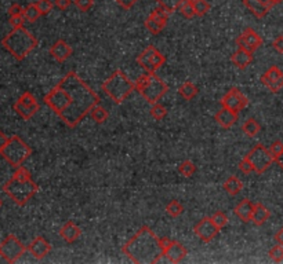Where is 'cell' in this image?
I'll use <instances>...</instances> for the list:
<instances>
[{"instance_id":"1","label":"cell","mask_w":283,"mask_h":264,"mask_svg":"<svg viewBox=\"0 0 283 264\" xmlns=\"http://www.w3.org/2000/svg\"><path fill=\"white\" fill-rule=\"evenodd\" d=\"M60 87L64 88L71 97L69 106L62 110L60 116L68 125H75L83 119L87 112L92 110L93 106L97 105L98 98L86 84L77 77L76 75L71 73L61 83Z\"/></svg>"},{"instance_id":"2","label":"cell","mask_w":283,"mask_h":264,"mask_svg":"<svg viewBox=\"0 0 283 264\" xmlns=\"http://www.w3.org/2000/svg\"><path fill=\"white\" fill-rule=\"evenodd\" d=\"M124 253L136 263H156L165 249L161 240H158L149 228H142L124 246Z\"/></svg>"},{"instance_id":"3","label":"cell","mask_w":283,"mask_h":264,"mask_svg":"<svg viewBox=\"0 0 283 264\" xmlns=\"http://www.w3.org/2000/svg\"><path fill=\"white\" fill-rule=\"evenodd\" d=\"M1 44L16 60L21 61L36 47L38 41L28 30L21 26V28H14L13 32H10L7 36L1 40Z\"/></svg>"},{"instance_id":"4","label":"cell","mask_w":283,"mask_h":264,"mask_svg":"<svg viewBox=\"0 0 283 264\" xmlns=\"http://www.w3.org/2000/svg\"><path fill=\"white\" fill-rule=\"evenodd\" d=\"M3 191L7 194L16 204L25 205L32 197L35 196V193L38 191L36 183L29 178H18L16 175H13V178L4 184Z\"/></svg>"},{"instance_id":"5","label":"cell","mask_w":283,"mask_h":264,"mask_svg":"<svg viewBox=\"0 0 283 264\" xmlns=\"http://www.w3.org/2000/svg\"><path fill=\"white\" fill-rule=\"evenodd\" d=\"M31 147L25 143L21 138L11 136V138H8L7 144L0 154L3 156V159L6 160L10 165L18 168V166L23 165L24 161L31 156Z\"/></svg>"},{"instance_id":"6","label":"cell","mask_w":283,"mask_h":264,"mask_svg":"<svg viewBox=\"0 0 283 264\" xmlns=\"http://www.w3.org/2000/svg\"><path fill=\"white\" fill-rule=\"evenodd\" d=\"M134 85L130 80L123 75L122 72H116L111 79H108L104 83V91L107 92L115 102H122L129 97Z\"/></svg>"},{"instance_id":"7","label":"cell","mask_w":283,"mask_h":264,"mask_svg":"<svg viewBox=\"0 0 283 264\" xmlns=\"http://www.w3.org/2000/svg\"><path fill=\"white\" fill-rule=\"evenodd\" d=\"M137 87L141 92V95L151 103H156L167 91V85L153 73L141 77Z\"/></svg>"},{"instance_id":"8","label":"cell","mask_w":283,"mask_h":264,"mask_svg":"<svg viewBox=\"0 0 283 264\" xmlns=\"http://www.w3.org/2000/svg\"><path fill=\"white\" fill-rule=\"evenodd\" d=\"M25 250L26 248L16 235L13 234L7 235L6 240L0 244V257H3V260L7 263H16L17 260L23 256Z\"/></svg>"},{"instance_id":"9","label":"cell","mask_w":283,"mask_h":264,"mask_svg":"<svg viewBox=\"0 0 283 264\" xmlns=\"http://www.w3.org/2000/svg\"><path fill=\"white\" fill-rule=\"evenodd\" d=\"M247 160L252 162L254 171L259 172V174L264 172V171H267L268 168L271 166V164L275 161V159L272 157V154L269 153V150L265 149L262 144L256 146V147L249 153Z\"/></svg>"},{"instance_id":"10","label":"cell","mask_w":283,"mask_h":264,"mask_svg":"<svg viewBox=\"0 0 283 264\" xmlns=\"http://www.w3.org/2000/svg\"><path fill=\"white\" fill-rule=\"evenodd\" d=\"M138 63L142 68H145L149 73H153L156 69L161 68L165 63V57L156 48L148 47L145 51L138 57Z\"/></svg>"},{"instance_id":"11","label":"cell","mask_w":283,"mask_h":264,"mask_svg":"<svg viewBox=\"0 0 283 264\" xmlns=\"http://www.w3.org/2000/svg\"><path fill=\"white\" fill-rule=\"evenodd\" d=\"M45 101H46L47 105L50 106L54 112H57V113L60 114L62 110H65L69 106V103H71V97H69V94L67 91L58 85L57 88H54V90L47 95Z\"/></svg>"},{"instance_id":"12","label":"cell","mask_w":283,"mask_h":264,"mask_svg":"<svg viewBox=\"0 0 283 264\" xmlns=\"http://www.w3.org/2000/svg\"><path fill=\"white\" fill-rule=\"evenodd\" d=\"M261 81L267 85L272 92H278L283 87V72L276 66H272L267 70V73L261 77Z\"/></svg>"},{"instance_id":"13","label":"cell","mask_w":283,"mask_h":264,"mask_svg":"<svg viewBox=\"0 0 283 264\" xmlns=\"http://www.w3.org/2000/svg\"><path fill=\"white\" fill-rule=\"evenodd\" d=\"M222 105L227 109L239 112V110H242L247 105V98L240 91H237L236 88H232L222 99Z\"/></svg>"},{"instance_id":"14","label":"cell","mask_w":283,"mask_h":264,"mask_svg":"<svg viewBox=\"0 0 283 264\" xmlns=\"http://www.w3.org/2000/svg\"><path fill=\"white\" fill-rule=\"evenodd\" d=\"M237 44L239 48H243L253 54L261 45V38L253 29H247L237 39Z\"/></svg>"},{"instance_id":"15","label":"cell","mask_w":283,"mask_h":264,"mask_svg":"<svg viewBox=\"0 0 283 264\" xmlns=\"http://www.w3.org/2000/svg\"><path fill=\"white\" fill-rule=\"evenodd\" d=\"M218 227L215 226L214 222L212 219H203L198 226L195 227V233L198 237H200L203 241H212L218 233Z\"/></svg>"},{"instance_id":"16","label":"cell","mask_w":283,"mask_h":264,"mask_svg":"<svg viewBox=\"0 0 283 264\" xmlns=\"http://www.w3.org/2000/svg\"><path fill=\"white\" fill-rule=\"evenodd\" d=\"M28 250L33 255V257H36V259H43V257L47 256V255L50 253L51 246H50V244H48L45 238L39 237V238L32 241L31 245L28 246Z\"/></svg>"},{"instance_id":"17","label":"cell","mask_w":283,"mask_h":264,"mask_svg":"<svg viewBox=\"0 0 283 264\" xmlns=\"http://www.w3.org/2000/svg\"><path fill=\"white\" fill-rule=\"evenodd\" d=\"M236 112H235V110H231V109H227V107L221 109L218 113L215 114V121H217L221 127H224V128L232 127V125L236 122Z\"/></svg>"},{"instance_id":"18","label":"cell","mask_w":283,"mask_h":264,"mask_svg":"<svg viewBox=\"0 0 283 264\" xmlns=\"http://www.w3.org/2000/svg\"><path fill=\"white\" fill-rule=\"evenodd\" d=\"M165 255L167 256L170 263H178V262H181L184 257H185L187 250H185V248H184L180 242H171L170 246L165 250Z\"/></svg>"},{"instance_id":"19","label":"cell","mask_w":283,"mask_h":264,"mask_svg":"<svg viewBox=\"0 0 283 264\" xmlns=\"http://www.w3.org/2000/svg\"><path fill=\"white\" fill-rule=\"evenodd\" d=\"M50 53H51V55H53L57 61H65L71 57L72 50H71V47H69L68 43H65V41L60 40V41H57V43L51 47Z\"/></svg>"},{"instance_id":"20","label":"cell","mask_w":283,"mask_h":264,"mask_svg":"<svg viewBox=\"0 0 283 264\" xmlns=\"http://www.w3.org/2000/svg\"><path fill=\"white\" fill-rule=\"evenodd\" d=\"M253 211H254V205L250 201L245 200V201H242L240 204L237 205L235 213H236L239 219H242L243 222H249V220H252Z\"/></svg>"},{"instance_id":"21","label":"cell","mask_w":283,"mask_h":264,"mask_svg":"<svg viewBox=\"0 0 283 264\" xmlns=\"http://www.w3.org/2000/svg\"><path fill=\"white\" fill-rule=\"evenodd\" d=\"M243 1H245L246 7L249 8L253 14L256 15V17H259V18H262L271 10L265 4H262L260 0H243Z\"/></svg>"},{"instance_id":"22","label":"cell","mask_w":283,"mask_h":264,"mask_svg":"<svg viewBox=\"0 0 283 264\" xmlns=\"http://www.w3.org/2000/svg\"><path fill=\"white\" fill-rule=\"evenodd\" d=\"M61 237L68 242L76 241L77 238L80 237V228L73 223H67L61 228Z\"/></svg>"},{"instance_id":"23","label":"cell","mask_w":283,"mask_h":264,"mask_svg":"<svg viewBox=\"0 0 283 264\" xmlns=\"http://www.w3.org/2000/svg\"><path fill=\"white\" fill-rule=\"evenodd\" d=\"M268 218H269V211H268L264 205H254V211H253L252 215L253 223H256V224L260 226V224H264V223L267 222Z\"/></svg>"},{"instance_id":"24","label":"cell","mask_w":283,"mask_h":264,"mask_svg":"<svg viewBox=\"0 0 283 264\" xmlns=\"http://www.w3.org/2000/svg\"><path fill=\"white\" fill-rule=\"evenodd\" d=\"M232 61H234V63H235L236 66H239V68H246V66L252 62V53L246 51L243 48H239L236 53L234 54Z\"/></svg>"},{"instance_id":"25","label":"cell","mask_w":283,"mask_h":264,"mask_svg":"<svg viewBox=\"0 0 283 264\" xmlns=\"http://www.w3.org/2000/svg\"><path fill=\"white\" fill-rule=\"evenodd\" d=\"M14 109H16L17 113L20 114V116H21L23 119H25V120H28V119H31L32 116H33V114L36 113V112H38V110H39V107H32V106H25V105H23L21 102H18V101H17L16 105H14Z\"/></svg>"},{"instance_id":"26","label":"cell","mask_w":283,"mask_h":264,"mask_svg":"<svg viewBox=\"0 0 283 264\" xmlns=\"http://www.w3.org/2000/svg\"><path fill=\"white\" fill-rule=\"evenodd\" d=\"M224 189L227 190V193H230L231 196H235V194H237L242 190V182L239 181L237 178H235V176H231L224 183Z\"/></svg>"},{"instance_id":"27","label":"cell","mask_w":283,"mask_h":264,"mask_svg":"<svg viewBox=\"0 0 283 264\" xmlns=\"http://www.w3.org/2000/svg\"><path fill=\"white\" fill-rule=\"evenodd\" d=\"M23 15L24 18H25V21H28V22H35L42 14H40L39 8L36 7V4H28L26 7L24 8Z\"/></svg>"},{"instance_id":"28","label":"cell","mask_w":283,"mask_h":264,"mask_svg":"<svg viewBox=\"0 0 283 264\" xmlns=\"http://www.w3.org/2000/svg\"><path fill=\"white\" fill-rule=\"evenodd\" d=\"M177 10L187 18H192L195 14V10H193V6H192L191 1H187V0H181L180 4L177 6Z\"/></svg>"},{"instance_id":"29","label":"cell","mask_w":283,"mask_h":264,"mask_svg":"<svg viewBox=\"0 0 283 264\" xmlns=\"http://www.w3.org/2000/svg\"><path fill=\"white\" fill-rule=\"evenodd\" d=\"M90 113H92L93 119L97 121V122H104V121L108 119V112L104 107H101L100 105L93 106Z\"/></svg>"},{"instance_id":"30","label":"cell","mask_w":283,"mask_h":264,"mask_svg":"<svg viewBox=\"0 0 283 264\" xmlns=\"http://www.w3.org/2000/svg\"><path fill=\"white\" fill-rule=\"evenodd\" d=\"M145 25H146V28H148V30H149L151 33H153V35H155V33H159V32H161V30L166 26L165 23H162L161 21L155 20V18L151 17V15H149V18L145 21Z\"/></svg>"},{"instance_id":"31","label":"cell","mask_w":283,"mask_h":264,"mask_svg":"<svg viewBox=\"0 0 283 264\" xmlns=\"http://www.w3.org/2000/svg\"><path fill=\"white\" fill-rule=\"evenodd\" d=\"M168 15H170V10H167L166 7L161 6V7H158L156 10H153L151 17H153L155 20H158V21H161L162 23H165V25H166V22H167V20H168Z\"/></svg>"},{"instance_id":"32","label":"cell","mask_w":283,"mask_h":264,"mask_svg":"<svg viewBox=\"0 0 283 264\" xmlns=\"http://www.w3.org/2000/svg\"><path fill=\"white\" fill-rule=\"evenodd\" d=\"M243 131H245L249 136H256L259 134V131H260V124H259L256 120L250 119V120H247L245 122Z\"/></svg>"},{"instance_id":"33","label":"cell","mask_w":283,"mask_h":264,"mask_svg":"<svg viewBox=\"0 0 283 264\" xmlns=\"http://www.w3.org/2000/svg\"><path fill=\"white\" fill-rule=\"evenodd\" d=\"M180 92H181V95H183V98L185 99H192L195 95H196V92H198V88L193 85L192 83H185L180 88Z\"/></svg>"},{"instance_id":"34","label":"cell","mask_w":283,"mask_h":264,"mask_svg":"<svg viewBox=\"0 0 283 264\" xmlns=\"http://www.w3.org/2000/svg\"><path fill=\"white\" fill-rule=\"evenodd\" d=\"M192 6H193L196 15H205L210 8L206 0H195V1H192Z\"/></svg>"},{"instance_id":"35","label":"cell","mask_w":283,"mask_h":264,"mask_svg":"<svg viewBox=\"0 0 283 264\" xmlns=\"http://www.w3.org/2000/svg\"><path fill=\"white\" fill-rule=\"evenodd\" d=\"M18 102H21V103H23V105H25V106L39 107L38 101H36V98L32 95L31 92H25V94H23V95L20 97V99H18Z\"/></svg>"},{"instance_id":"36","label":"cell","mask_w":283,"mask_h":264,"mask_svg":"<svg viewBox=\"0 0 283 264\" xmlns=\"http://www.w3.org/2000/svg\"><path fill=\"white\" fill-rule=\"evenodd\" d=\"M35 4L39 8L40 14H48L53 10V1L51 0H38Z\"/></svg>"},{"instance_id":"37","label":"cell","mask_w":283,"mask_h":264,"mask_svg":"<svg viewBox=\"0 0 283 264\" xmlns=\"http://www.w3.org/2000/svg\"><path fill=\"white\" fill-rule=\"evenodd\" d=\"M183 211H184L183 205L180 204L178 201H171V203L167 205L168 215H171V216H174V218L180 216V215L183 213Z\"/></svg>"},{"instance_id":"38","label":"cell","mask_w":283,"mask_h":264,"mask_svg":"<svg viewBox=\"0 0 283 264\" xmlns=\"http://www.w3.org/2000/svg\"><path fill=\"white\" fill-rule=\"evenodd\" d=\"M269 256L272 260H275V262H282L283 260V244H278L275 245L271 252H269Z\"/></svg>"},{"instance_id":"39","label":"cell","mask_w":283,"mask_h":264,"mask_svg":"<svg viewBox=\"0 0 283 264\" xmlns=\"http://www.w3.org/2000/svg\"><path fill=\"white\" fill-rule=\"evenodd\" d=\"M180 172L184 176H187V178L192 176V175L195 174V165L192 164L191 161H184L181 166H180Z\"/></svg>"},{"instance_id":"40","label":"cell","mask_w":283,"mask_h":264,"mask_svg":"<svg viewBox=\"0 0 283 264\" xmlns=\"http://www.w3.org/2000/svg\"><path fill=\"white\" fill-rule=\"evenodd\" d=\"M268 150H269V153L272 154V157L276 160L279 156H281V154H282L283 142H281V141H276V142H274V143L271 144V147H269Z\"/></svg>"},{"instance_id":"41","label":"cell","mask_w":283,"mask_h":264,"mask_svg":"<svg viewBox=\"0 0 283 264\" xmlns=\"http://www.w3.org/2000/svg\"><path fill=\"white\" fill-rule=\"evenodd\" d=\"M212 220L214 222V224L218 228H222V227L227 226V223H228V219H227V216L221 213V212H218V213H215L214 216L212 218Z\"/></svg>"},{"instance_id":"42","label":"cell","mask_w":283,"mask_h":264,"mask_svg":"<svg viewBox=\"0 0 283 264\" xmlns=\"http://www.w3.org/2000/svg\"><path fill=\"white\" fill-rule=\"evenodd\" d=\"M151 114H152V117H155V119H158V120H162L166 114H167V110L163 107V106L161 105H155L151 109Z\"/></svg>"},{"instance_id":"43","label":"cell","mask_w":283,"mask_h":264,"mask_svg":"<svg viewBox=\"0 0 283 264\" xmlns=\"http://www.w3.org/2000/svg\"><path fill=\"white\" fill-rule=\"evenodd\" d=\"M25 22V18L24 15H11L10 17V23L13 28H21Z\"/></svg>"},{"instance_id":"44","label":"cell","mask_w":283,"mask_h":264,"mask_svg":"<svg viewBox=\"0 0 283 264\" xmlns=\"http://www.w3.org/2000/svg\"><path fill=\"white\" fill-rule=\"evenodd\" d=\"M75 4L80 8L82 11H87L93 7L94 4V0H75Z\"/></svg>"},{"instance_id":"45","label":"cell","mask_w":283,"mask_h":264,"mask_svg":"<svg viewBox=\"0 0 283 264\" xmlns=\"http://www.w3.org/2000/svg\"><path fill=\"white\" fill-rule=\"evenodd\" d=\"M159 3H161V6L163 7H166L170 11H173L174 8H177V6L180 4V1L181 0H158Z\"/></svg>"},{"instance_id":"46","label":"cell","mask_w":283,"mask_h":264,"mask_svg":"<svg viewBox=\"0 0 283 264\" xmlns=\"http://www.w3.org/2000/svg\"><path fill=\"white\" fill-rule=\"evenodd\" d=\"M239 169H240L242 172H245V174H250V172L254 171L253 164L247 159L243 160V161H240V164H239Z\"/></svg>"},{"instance_id":"47","label":"cell","mask_w":283,"mask_h":264,"mask_svg":"<svg viewBox=\"0 0 283 264\" xmlns=\"http://www.w3.org/2000/svg\"><path fill=\"white\" fill-rule=\"evenodd\" d=\"M8 15H23L24 14V8L20 6V4H11L10 8H8Z\"/></svg>"},{"instance_id":"48","label":"cell","mask_w":283,"mask_h":264,"mask_svg":"<svg viewBox=\"0 0 283 264\" xmlns=\"http://www.w3.org/2000/svg\"><path fill=\"white\" fill-rule=\"evenodd\" d=\"M274 48H275L278 53H283V36H279L274 40Z\"/></svg>"},{"instance_id":"49","label":"cell","mask_w":283,"mask_h":264,"mask_svg":"<svg viewBox=\"0 0 283 264\" xmlns=\"http://www.w3.org/2000/svg\"><path fill=\"white\" fill-rule=\"evenodd\" d=\"M137 0H116V3L119 6H122L123 8H131L134 4H136Z\"/></svg>"},{"instance_id":"50","label":"cell","mask_w":283,"mask_h":264,"mask_svg":"<svg viewBox=\"0 0 283 264\" xmlns=\"http://www.w3.org/2000/svg\"><path fill=\"white\" fill-rule=\"evenodd\" d=\"M71 4H72V0H55V6L58 8H61V10L68 8Z\"/></svg>"},{"instance_id":"51","label":"cell","mask_w":283,"mask_h":264,"mask_svg":"<svg viewBox=\"0 0 283 264\" xmlns=\"http://www.w3.org/2000/svg\"><path fill=\"white\" fill-rule=\"evenodd\" d=\"M8 142V138L1 131H0V153L3 151V149L6 147V144H7Z\"/></svg>"},{"instance_id":"52","label":"cell","mask_w":283,"mask_h":264,"mask_svg":"<svg viewBox=\"0 0 283 264\" xmlns=\"http://www.w3.org/2000/svg\"><path fill=\"white\" fill-rule=\"evenodd\" d=\"M173 241H170V240H167V238H165V240H161V244H162V246H163V249L166 250L170 246V244H171Z\"/></svg>"},{"instance_id":"53","label":"cell","mask_w":283,"mask_h":264,"mask_svg":"<svg viewBox=\"0 0 283 264\" xmlns=\"http://www.w3.org/2000/svg\"><path fill=\"white\" fill-rule=\"evenodd\" d=\"M276 241L278 244H283V228H281V231L276 234Z\"/></svg>"},{"instance_id":"54","label":"cell","mask_w":283,"mask_h":264,"mask_svg":"<svg viewBox=\"0 0 283 264\" xmlns=\"http://www.w3.org/2000/svg\"><path fill=\"white\" fill-rule=\"evenodd\" d=\"M260 1L262 3V4H265V6L269 8H272V6L275 4V3H274V0H260Z\"/></svg>"},{"instance_id":"55","label":"cell","mask_w":283,"mask_h":264,"mask_svg":"<svg viewBox=\"0 0 283 264\" xmlns=\"http://www.w3.org/2000/svg\"><path fill=\"white\" fill-rule=\"evenodd\" d=\"M276 162H278L279 165L282 166V169H283V151H282V154H281V156H279V157L276 159Z\"/></svg>"},{"instance_id":"56","label":"cell","mask_w":283,"mask_h":264,"mask_svg":"<svg viewBox=\"0 0 283 264\" xmlns=\"http://www.w3.org/2000/svg\"><path fill=\"white\" fill-rule=\"evenodd\" d=\"M282 1H283V0H274V3H275V4H276V3H282Z\"/></svg>"},{"instance_id":"57","label":"cell","mask_w":283,"mask_h":264,"mask_svg":"<svg viewBox=\"0 0 283 264\" xmlns=\"http://www.w3.org/2000/svg\"><path fill=\"white\" fill-rule=\"evenodd\" d=\"M187 1H191V3H192V1H195V0H187Z\"/></svg>"},{"instance_id":"58","label":"cell","mask_w":283,"mask_h":264,"mask_svg":"<svg viewBox=\"0 0 283 264\" xmlns=\"http://www.w3.org/2000/svg\"><path fill=\"white\" fill-rule=\"evenodd\" d=\"M0 206H1V200H0Z\"/></svg>"}]
</instances>
